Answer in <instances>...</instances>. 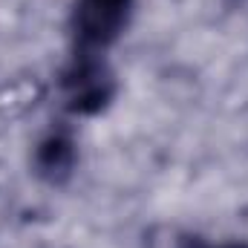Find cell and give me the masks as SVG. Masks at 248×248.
<instances>
[{
  "label": "cell",
  "mask_w": 248,
  "mask_h": 248,
  "mask_svg": "<svg viewBox=\"0 0 248 248\" xmlns=\"http://www.w3.org/2000/svg\"><path fill=\"white\" fill-rule=\"evenodd\" d=\"M63 107L72 116H98L116 95V75L101 52H72L61 75Z\"/></svg>",
  "instance_id": "cell-1"
},
{
  "label": "cell",
  "mask_w": 248,
  "mask_h": 248,
  "mask_svg": "<svg viewBox=\"0 0 248 248\" xmlns=\"http://www.w3.org/2000/svg\"><path fill=\"white\" fill-rule=\"evenodd\" d=\"M133 12V0H75L72 9V52H101L113 46Z\"/></svg>",
  "instance_id": "cell-2"
},
{
  "label": "cell",
  "mask_w": 248,
  "mask_h": 248,
  "mask_svg": "<svg viewBox=\"0 0 248 248\" xmlns=\"http://www.w3.org/2000/svg\"><path fill=\"white\" fill-rule=\"evenodd\" d=\"M78 165V144L69 130H52L38 141L35 150V173L46 185H63L75 173Z\"/></svg>",
  "instance_id": "cell-3"
},
{
  "label": "cell",
  "mask_w": 248,
  "mask_h": 248,
  "mask_svg": "<svg viewBox=\"0 0 248 248\" xmlns=\"http://www.w3.org/2000/svg\"><path fill=\"white\" fill-rule=\"evenodd\" d=\"M179 248H248V243H222V246H211L199 237H182L179 240Z\"/></svg>",
  "instance_id": "cell-4"
}]
</instances>
